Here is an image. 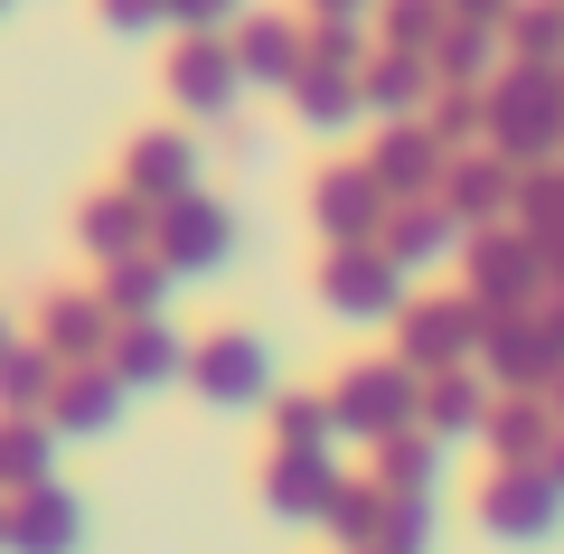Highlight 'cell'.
<instances>
[{"mask_svg":"<svg viewBox=\"0 0 564 554\" xmlns=\"http://www.w3.org/2000/svg\"><path fill=\"white\" fill-rule=\"evenodd\" d=\"M480 526L508 535V545H545L564 526V489L545 479V460H508L499 479L480 489Z\"/></svg>","mask_w":564,"mask_h":554,"instance_id":"cell-1","label":"cell"},{"mask_svg":"<svg viewBox=\"0 0 564 554\" xmlns=\"http://www.w3.org/2000/svg\"><path fill=\"white\" fill-rule=\"evenodd\" d=\"M0 545L10 554H76L85 545V508L57 489V479H29V489L0 498Z\"/></svg>","mask_w":564,"mask_h":554,"instance_id":"cell-2","label":"cell"},{"mask_svg":"<svg viewBox=\"0 0 564 554\" xmlns=\"http://www.w3.org/2000/svg\"><path fill=\"white\" fill-rule=\"evenodd\" d=\"M329 423L386 442V433H404V423H414V385H404L395 367H358V377L339 385V404H329Z\"/></svg>","mask_w":564,"mask_h":554,"instance_id":"cell-3","label":"cell"},{"mask_svg":"<svg viewBox=\"0 0 564 554\" xmlns=\"http://www.w3.org/2000/svg\"><path fill=\"white\" fill-rule=\"evenodd\" d=\"M329 489H339L329 452H273V470H263V498H273V517H302V526H321Z\"/></svg>","mask_w":564,"mask_h":554,"instance_id":"cell-4","label":"cell"},{"mask_svg":"<svg viewBox=\"0 0 564 554\" xmlns=\"http://www.w3.org/2000/svg\"><path fill=\"white\" fill-rule=\"evenodd\" d=\"M198 385L217 404H254L263 395V348H254V338H217V348H198Z\"/></svg>","mask_w":564,"mask_h":554,"instance_id":"cell-5","label":"cell"},{"mask_svg":"<svg viewBox=\"0 0 564 554\" xmlns=\"http://www.w3.org/2000/svg\"><path fill=\"white\" fill-rule=\"evenodd\" d=\"M161 254L180 263V273L217 263V254H226V226H217V207H198V198H170V217H161Z\"/></svg>","mask_w":564,"mask_h":554,"instance_id":"cell-6","label":"cell"},{"mask_svg":"<svg viewBox=\"0 0 564 554\" xmlns=\"http://www.w3.org/2000/svg\"><path fill=\"white\" fill-rule=\"evenodd\" d=\"M489 367H499V385H545L555 377V338L508 319V329H489Z\"/></svg>","mask_w":564,"mask_h":554,"instance_id":"cell-7","label":"cell"},{"mask_svg":"<svg viewBox=\"0 0 564 554\" xmlns=\"http://www.w3.org/2000/svg\"><path fill=\"white\" fill-rule=\"evenodd\" d=\"M377 517H386V489H377V479H339V489H329V508H321V526L358 554V545H377Z\"/></svg>","mask_w":564,"mask_h":554,"instance_id":"cell-8","label":"cell"},{"mask_svg":"<svg viewBox=\"0 0 564 554\" xmlns=\"http://www.w3.org/2000/svg\"><path fill=\"white\" fill-rule=\"evenodd\" d=\"M329 301H339L348 319H377V311H395V273H386L377 254H339V273H329Z\"/></svg>","mask_w":564,"mask_h":554,"instance_id":"cell-9","label":"cell"},{"mask_svg":"<svg viewBox=\"0 0 564 554\" xmlns=\"http://www.w3.org/2000/svg\"><path fill=\"white\" fill-rule=\"evenodd\" d=\"M404 338H414V367H452V357H470L480 319H470V311H452V301H443V311H414V329H404Z\"/></svg>","mask_w":564,"mask_h":554,"instance_id":"cell-10","label":"cell"},{"mask_svg":"<svg viewBox=\"0 0 564 554\" xmlns=\"http://www.w3.org/2000/svg\"><path fill=\"white\" fill-rule=\"evenodd\" d=\"M47 452H57V442H47V423H29V414L0 423V498L29 489V479H47Z\"/></svg>","mask_w":564,"mask_h":554,"instance_id":"cell-11","label":"cell"},{"mask_svg":"<svg viewBox=\"0 0 564 554\" xmlns=\"http://www.w3.org/2000/svg\"><path fill=\"white\" fill-rule=\"evenodd\" d=\"M321 217H329V236H339V245H358L367 226H377V178H329V188H321Z\"/></svg>","mask_w":564,"mask_h":554,"instance_id":"cell-12","label":"cell"},{"mask_svg":"<svg viewBox=\"0 0 564 554\" xmlns=\"http://www.w3.org/2000/svg\"><path fill=\"white\" fill-rule=\"evenodd\" d=\"M489 442H499V460H545V452H555V414H536V404H508V414L489 423Z\"/></svg>","mask_w":564,"mask_h":554,"instance_id":"cell-13","label":"cell"},{"mask_svg":"<svg viewBox=\"0 0 564 554\" xmlns=\"http://www.w3.org/2000/svg\"><path fill=\"white\" fill-rule=\"evenodd\" d=\"M377 489H433V470H443V460H433V442H414V433H386L377 442Z\"/></svg>","mask_w":564,"mask_h":554,"instance_id":"cell-14","label":"cell"},{"mask_svg":"<svg viewBox=\"0 0 564 554\" xmlns=\"http://www.w3.org/2000/svg\"><path fill=\"white\" fill-rule=\"evenodd\" d=\"M414 423H433V433H470V423H480V385L452 377V385H433V395H414Z\"/></svg>","mask_w":564,"mask_h":554,"instance_id":"cell-15","label":"cell"},{"mask_svg":"<svg viewBox=\"0 0 564 554\" xmlns=\"http://www.w3.org/2000/svg\"><path fill=\"white\" fill-rule=\"evenodd\" d=\"M113 385H104V377H76V385H66V395H57V423H66V433H113Z\"/></svg>","mask_w":564,"mask_h":554,"instance_id":"cell-16","label":"cell"},{"mask_svg":"<svg viewBox=\"0 0 564 554\" xmlns=\"http://www.w3.org/2000/svg\"><path fill=\"white\" fill-rule=\"evenodd\" d=\"M122 377H132V385L180 377V338H170V329H132V338H122Z\"/></svg>","mask_w":564,"mask_h":554,"instance_id":"cell-17","label":"cell"},{"mask_svg":"<svg viewBox=\"0 0 564 554\" xmlns=\"http://www.w3.org/2000/svg\"><path fill=\"white\" fill-rule=\"evenodd\" d=\"M39 395H47V357H39V348H0V404L29 414Z\"/></svg>","mask_w":564,"mask_h":554,"instance_id":"cell-18","label":"cell"},{"mask_svg":"<svg viewBox=\"0 0 564 554\" xmlns=\"http://www.w3.org/2000/svg\"><path fill=\"white\" fill-rule=\"evenodd\" d=\"M132 236H141V207L132 198H104L95 217H85V245H95V254H132Z\"/></svg>","mask_w":564,"mask_h":554,"instance_id":"cell-19","label":"cell"},{"mask_svg":"<svg viewBox=\"0 0 564 554\" xmlns=\"http://www.w3.org/2000/svg\"><path fill=\"white\" fill-rule=\"evenodd\" d=\"M47 348H66V357H95V348H104V319L85 311V301H57V311H47Z\"/></svg>","mask_w":564,"mask_h":554,"instance_id":"cell-20","label":"cell"},{"mask_svg":"<svg viewBox=\"0 0 564 554\" xmlns=\"http://www.w3.org/2000/svg\"><path fill=\"white\" fill-rule=\"evenodd\" d=\"M527 282H536V254H518V245H499V254H480V292H489V301H518Z\"/></svg>","mask_w":564,"mask_h":554,"instance_id":"cell-21","label":"cell"},{"mask_svg":"<svg viewBox=\"0 0 564 554\" xmlns=\"http://www.w3.org/2000/svg\"><path fill=\"white\" fill-rule=\"evenodd\" d=\"M321 442H329V404L292 395V404H282V452H321Z\"/></svg>","mask_w":564,"mask_h":554,"instance_id":"cell-22","label":"cell"},{"mask_svg":"<svg viewBox=\"0 0 564 554\" xmlns=\"http://www.w3.org/2000/svg\"><path fill=\"white\" fill-rule=\"evenodd\" d=\"M161 282H170V273H151V263H122V273H113V301H122V311L141 319L151 301H161Z\"/></svg>","mask_w":564,"mask_h":554,"instance_id":"cell-23","label":"cell"},{"mask_svg":"<svg viewBox=\"0 0 564 554\" xmlns=\"http://www.w3.org/2000/svg\"><path fill=\"white\" fill-rule=\"evenodd\" d=\"M141 178L180 198V188H188V160H180V141H151V151H141Z\"/></svg>","mask_w":564,"mask_h":554,"instance_id":"cell-24","label":"cell"},{"mask_svg":"<svg viewBox=\"0 0 564 554\" xmlns=\"http://www.w3.org/2000/svg\"><path fill=\"white\" fill-rule=\"evenodd\" d=\"M395 254H404V263L443 254V217H404V226H395Z\"/></svg>","mask_w":564,"mask_h":554,"instance_id":"cell-25","label":"cell"},{"mask_svg":"<svg viewBox=\"0 0 564 554\" xmlns=\"http://www.w3.org/2000/svg\"><path fill=\"white\" fill-rule=\"evenodd\" d=\"M545 479H555V489H564V433H555V452H545Z\"/></svg>","mask_w":564,"mask_h":554,"instance_id":"cell-26","label":"cell"},{"mask_svg":"<svg viewBox=\"0 0 564 554\" xmlns=\"http://www.w3.org/2000/svg\"><path fill=\"white\" fill-rule=\"evenodd\" d=\"M545 338H555V357H564V319H555V329H545Z\"/></svg>","mask_w":564,"mask_h":554,"instance_id":"cell-27","label":"cell"},{"mask_svg":"<svg viewBox=\"0 0 564 554\" xmlns=\"http://www.w3.org/2000/svg\"><path fill=\"white\" fill-rule=\"evenodd\" d=\"M358 554H386V545H358Z\"/></svg>","mask_w":564,"mask_h":554,"instance_id":"cell-28","label":"cell"},{"mask_svg":"<svg viewBox=\"0 0 564 554\" xmlns=\"http://www.w3.org/2000/svg\"><path fill=\"white\" fill-rule=\"evenodd\" d=\"M0 348H10V338H0Z\"/></svg>","mask_w":564,"mask_h":554,"instance_id":"cell-29","label":"cell"}]
</instances>
